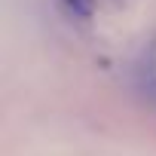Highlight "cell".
I'll list each match as a JSON object with an SVG mask.
<instances>
[{
  "label": "cell",
  "instance_id": "obj_1",
  "mask_svg": "<svg viewBox=\"0 0 156 156\" xmlns=\"http://www.w3.org/2000/svg\"><path fill=\"white\" fill-rule=\"evenodd\" d=\"M144 95H147L150 104L156 107V73H147V76H144Z\"/></svg>",
  "mask_w": 156,
  "mask_h": 156
},
{
  "label": "cell",
  "instance_id": "obj_2",
  "mask_svg": "<svg viewBox=\"0 0 156 156\" xmlns=\"http://www.w3.org/2000/svg\"><path fill=\"white\" fill-rule=\"evenodd\" d=\"M107 3H126V0H107Z\"/></svg>",
  "mask_w": 156,
  "mask_h": 156
}]
</instances>
